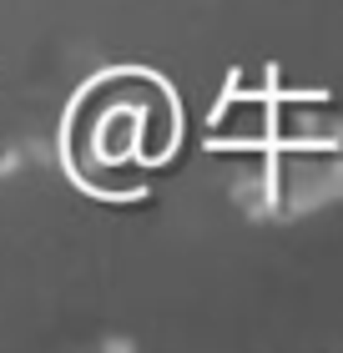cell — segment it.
<instances>
[{"mask_svg":"<svg viewBox=\"0 0 343 353\" xmlns=\"http://www.w3.org/2000/svg\"><path fill=\"white\" fill-rule=\"evenodd\" d=\"M343 197V126L313 101H277L233 132L227 202L248 222H293Z\"/></svg>","mask_w":343,"mask_h":353,"instance_id":"6da1fadb","label":"cell"},{"mask_svg":"<svg viewBox=\"0 0 343 353\" xmlns=\"http://www.w3.org/2000/svg\"><path fill=\"white\" fill-rule=\"evenodd\" d=\"M177 141V96L152 71H101L71 96L56 157L76 187L132 192V176L157 167Z\"/></svg>","mask_w":343,"mask_h":353,"instance_id":"7a4b0ae2","label":"cell"},{"mask_svg":"<svg viewBox=\"0 0 343 353\" xmlns=\"http://www.w3.org/2000/svg\"><path fill=\"white\" fill-rule=\"evenodd\" d=\"M96 348H106V353H132L137 339H132V333H101V339H96Z\"/></svg>","mask_w":343,"mask_h":353,"instance_id":"3957f363","label":"cell"}]
</instances>
